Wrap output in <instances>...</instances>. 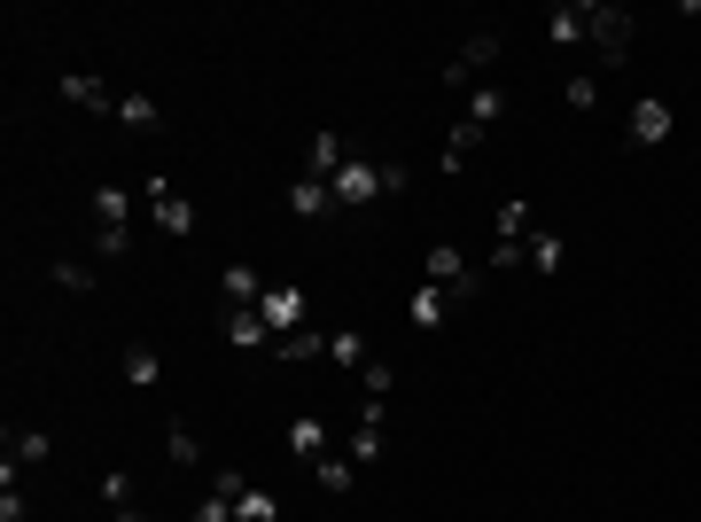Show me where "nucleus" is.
Returning a JSON list of instances; mask_svg holds the SVG:
<instances>
[{"label":"nucleus","instance_id":"nucleus-29","mask_svg":"<svg viewBox=\"0 0 701 522\" xmlns=\"http://www.w3.org/2000/svg\"><path fill=\"white\" fill-rule=\"evenodd\" d=\"M47 453H55L47 429H9V460H47Z\"/></svg>","mask_w":701,"mask_h":522},{"label":"nucleus","instance_id":"nucleus-33","mask_svg":"<svg viewBox=\"0 0 701 522\" xmlns=\"http://www.w3.org/2000/svg\"><path fill=\"white\" fill-rule=\"evenodd\" d=\"M94 249H102V257H125V249H133V226H94Z\"/></svg>","mask_w":701,"mask_h":522},{"label":"nucleus","instance_id":"nucleus-27","mask_svg":"<svg viewBox=\"0 0 701 522\" xmlns=\"http://www.w3.org/2000/svg\"><path fill=\"white\" fill-rule=\"evenodd\" d=\"M118 125H133V133H156V125H164V110H156L148 95H125V102H118Z\"/></svg>","mask_w":701,"mask_h":522},{"label":"nucleus","instance_id":"nucleus-30","mask_svg":"<svg viewBox=\"0 0 701 522\" xmlns=\"http://www.w3.org/2000/svg\"><path fill=\"white\" fill-rule=\"evenodd\" d=\"M327 359H335V367H367V335L335 327V335H327Z\"/></svg>","mask_w":701,"mask_h":522},{"label":"nucleus","instance_id":"nucleus-7","mask_svg":"<svg viewBox=\"0 0 701 522\" xmlns=\"http://www.w3.org/2000/svg\"><path fill=\"white\" fill-rule=\"evenodd\" d=\"M148 211H156V226H164V234H196V203L171 188V180H148Z\"/></svg>","mask_w":701,"mask_h":522},{"label":"nucleus","instance_id":"nucleus-16","mask_svg":"<svg viewBox=\"0 0 701 522\" xmlns=\"http://www.w3.org/2000/svg\"><path fill=\"white\" fill-rule=\"evenodd\" d=\"M234 522H281V499H274L266 484H242V491H234Z\"/></svg>","mask_w":701,"mask_h":522},{"label":"nucleus","instance_id":"nucleus-15","mask_svg":"<svg viewBox=\"0 0 701 522\" xmlns=\"http://www.w3.org/2000/svg\"><path fill=\"white\" fill-rule=\"evenodd\" d=\"M445 312H453V297L436 289V281H421V289H413V304H405V320H413V327H445Z\"/></svg>","mask_w":701,"mask_h":522},{"label":"nucleus","instance_id":"nucleus-18","mask_svg":"<svg viewBox=\"0 0 701 522\" xmlns=\"http://www.w3.org/2000/svg\"><path fill=\"white\" fill-rule=\"evenodd\" d=\"M320 352H327V335H320V327H297V335L274 343V359H281V367H304V359H320Z\"/></svg>","mask_w":701,"mask_h":522},{"label":"nucleus","instance_id":"nucleus-21","mask_svg":"<svg viewBox=\"0 0 701 522\" xmlns=\"http://www.w3.org/2000/svg\"><path fill=\"white\" fill-rule=\"evenodd\" d=\"M164 453H171V468H203V445H196V429H188V421H171V429H164Z\"/></svg>","mask_w":701,"mask_h":522},{"label":"nucleus","instance_id":"nucleus-3","mask_svg":"<svg viewBox=\"0 0 701 522\" xmlns=\"http://www.w3.org/2000/svg\"><path fill=\"white\" fill-rule=\"evenodd\" d=\"M421 281H436V289H445L453 304H468V297L483 289V274H476L468 257H460V242H436V249H429V266H421Z\"/></svg>","mask_w":701,"mask_h":522},{"label":"nucleus","instance_id":"nucleus-26","mask_svg":"<svg viewBox=\"0 0 701 522\" xmlns=\"http://www.w3.org/2000/svg\"><path fill=\"white\" fill-rule=\"evenodd\" d=\"M499 118H507V95H499V86H476V95H468V125H483V133H491Z\"/></svg>","mask_w":701,"mask_h":522},{"label":"nucleus","instance_id":"nucleus-6","mask_svg":"<svg viewBox=\"0 0 701 522\" xmlns=\"http://www.w3.org/2000/svg\"><path fill=\"white\" fill-rule=\"evenodd\" d=\"M219 335L234 343V352H266L274 327H266V312H257V304H226V312H219Z\"/></svg>","mask_w":701,"mask_h":522},{"label":"nucleus","instance_id":"nucleus-9","mask_svg":"<svg viewBox=\"0 0 701 522\" xmlns=\"http://www.w3.org/2000/svg\"><path fill=\"white\" fill-rule=\"evenodd\" d=\"M382 421H390V398H367L350 421V460H382Z\"/></svg>","mask_w":701,"mask_h":522},{"label":"nucleus","instance_id":"nucleus-12","mask_svg":"<svg viewBox=\"0 0 701 522\" xmlns=\"http://www.w3.org/2000/svg\"><path fill=\"white\" fill-rule=\"evenodd\" d=\"M483 148V125H468V118H453V133H445V156H436V164H445V180H460V171H468V156Z\"/></svg>","mask_w":701,"mask_h":522},{"label":"nucleus","instance_id":"nucleus-4","mask_svg":"<svg viewBox=\"0 0 701 522\" xmlns=\"http://www.w3.org/2000/svg\"><path fill=\"white\" fill-rule=\"evenodd\" d=\"M257 312H266V327H274V335H297V327H304V281H266Z\"/></svg>","mask_w":701,"mask_h":522},{"label":"nucleus","instance_id":"nucleus-14","mask_svg":"<svg viewBox=\"0 0 701 522\" xmlns=\"http://www.w3.org/2000/svg\"><path fill=\"white\" fill-rule=\"evenodd\" d=\"M86 211H94V226H125V219H133V196H125L118 180H102L94 196H86Z\"/></svg>","mask_w":701,"mask_h":522},{"label":"nucleus","instance_id":"nucleus-36","mask_svg":"<svg viewBox=\"0 0 701 522\" xmlns=\"http://www.w3.org/2000/svg\"><path fill=\"white\" fill-rule=\"evenodd\" d=\"M110 522H148V514H141V507H118V514H110Z\"/></svg>","mask_w":701,"mask_h":522},{"label":"nucleus","instance_id":"nucleus-31","mask_svg":"<svg viewBox=\"0 0 701 522\" xmlns=\"http://www.w3.org/2000/svg\"><path fill=\"white\" fill-rule=\"evenodd\" d=\"M359 390H367V398H390V390H398V367H390V359H367V367H359Z\"/></svg>","mask_w":701,"mask_h":522},{"label":"nucleus","instance_id":"nucleus-8","mask_svg":"<svg viewBox=\"0 0 701 522\" xmlns=\"http://www.w3.org/2000/svg\"><path fill=\"white\" fill-rule=\"evenodd\" d=\"M63 102H70V110H94V118H118V102H125V95H110L94 70H70V78H63Z\"/></svg>","mask_w":701,"mask_h":522},{"label":"nucleus","instance_id":"nucleus-10","mask_svg":"<svg viewBox=\"0 0 701 522\" xmlns=\"http://www.w3.org/2000/svg\"><path fill=\"white\" fill-rule=\"evenodd\" d=\"M522 257H531V274H561V266H569V234H554V226H531Z\"/></svg>","mask_w":701,"mask_h":522},{"label":"nucleus","instance_id":"nucleus-17","mask_svg":"<svg viewBox=\"0 0 701 522\" xmlns=\"http://www.w3.org/2000/svg\"><path fill=\"white\" fill-rule=\"evenodd\" d=\"M219 297L226 304H257V297H266V274H257V266H226L219 274Z\"/></svg>","mask_w":701,"mask_h":522},{"label":"nucleus","instance_id":"nucleus-34","mask_svg":"<svg viewBox=\"0 0 701 522\" xmlns=\"http://www.w3.org/2000/svg\"><path fill=\"white\" fill-rule=\"evenodd\" d=\"M102 499H110V514H118V507H133V476H125V468H110V476H102Z\"/></svg>","mask_w":701,"mask_h":522},{"label":"nucleus","instance_id":"nucleus-32","mask_svg":"<svg viewBox=\"0 0 701 522\" xmlns=\"http://www.w3.org/2000/svg\"><path fill=\"white\" fill-rule=\"evenodd\" d=\"M561 102H569V110H592V102H600V78L569 70V78H561Z\"/></svg>","mask_w":701,"mask_h":522},{"label":"nucleus","instance_id":"nucleus-20","mask_svg":"<svg viewBox=\"0 0 701 522\" xmlns=\"http://www.w3.org/2000/svg\"><path fill=\"white\" fill-rule=\"evenodd\" d=\"M453 63H460V70H468V78H476V70H491V63H499V32H468V40H460V55H453Z\"/></svg>","mask_w":701,"mask_h":522},{"label":"nucleus","instance_id":"nucleus-25","mask_svg":"<svg viewBox=\"0 0 701 522\" xmlns=\"http://www.w3.org/2000/svg\"><path fill=\"white\" fill-rule=\"evenodd\" d=\"M289 211H297V219H327V211H335V196H327L320 180H297V188H289Z\"/></svg>","mask_w":701,"mask_h":522},{"label":"nucleus","instance_id":"nucleus-2","mask_svg":"<svg viewBox=\"0 0 701 522\" xmlns=\"http://www.w3.org/2000/svg\"><path fill=\"white\" fill-rule=\"evenodd\" d=\"M585 40L600 47V63H608V70H616V63H632L639 16H632V9H608V0H585Z\"/></svg>","mask_w":701,"mask_h":522},{"label":"nucleus","instance_id":"nucleus-22","mask_svg":"<svg viewBox=\"0 0 701 522\" xmlns=\"http://www.w3.org/2000/svg\"><path fill=\"white\" fill-rule=\"evenodd\" d=\"M312 476H320V491H327V499H343L350 484H359V460H335V453H327V460H312Z\"/></svg>","mask_w":701,"mask_h":522},{"label":"nucleus","instance_id":"nucleus-35","mask_svg":"<svg viewBox=\"0 0 701 522\" xmlns=\"http://www.w3.org/2000/svg\"><path fill=\"white\" fill-rule=\"evenodd\" d=\"M196 522H234V499H219V491H211V499L196 507Z\"/></svg>","mask_w":701,"mask_h":522},{"label":"nucleus","instance_id":"nucleus-28","mask_svg":"<svg viewBox=\"0 0 701 522\" xmlns=\"http://www.w3.org/2000/svg\"><path fill=\"white\" fill-rule=\"evenodd\" d=\"M47 281H55L63 297H86V289H94V274H86L78 257H55V266H47Z\"/></svg>","mask_w":701,"mask_h":522},{"label":"nucleus","instance_id":"nucleus-1","mask_svg":"<svg viewBox=\"0 0 701 522\" xmlns=\"http://www.w3.org/2000/svg\"><path fill=\"white\" fill-rule=\"evenodd\" d=\"M405 188H413V171H405L398 156H359V148H350L343 171L327 180L335 211H359V203H375V196H405Z\"/></svg>","mask_w":701,"mask_h":522},{"label":"nucleus","instance_id":"nucleus-24","mask_svg":"<svg viewBox=\"0 0 701 522\" xmlns=\"http://www.w3.org/2000/svg\"><path fill=\"white\" fill-rule=\"evenodd\" d=\"M125 382H133V390H156V382H164V359L148 352V343H133V352H125Z\"/></svg>","mask_w":701,"mask_h":522},{"label":"nucleus","instance_id":"nucleus-23","mask_svg":"<svg viewBox=\"0 0 701 522\" xmlns=\"http://www.w3.org/2000/svg\"><path fill=\"white\" fill-rule=\"evenodd\" d=\"M546 40H554V47H577V40H585V0H569V9L546 16Z\"/></svg>","mask_w":701,"mask_h":522},{"label":"nucleus","instance_id":"nucleus-5","mask_svg":"<svg viewBox=\"0 0 701 522\" xmlns=\"http://www.w3.org/2000/svg\"><path fill=\"white\" fill-rule=\"evenodd\" d=\"M624 133H632L639 148H655V141H670V133H678V110H670L663 95H639V102H632V118H624Z\"/></svg>","mask_w":701,"mask_h":522},{"label":"nucleus","instance_id":"nucleus-11","mask_svg":"<svg viewBox=\"0 0 701 522\" xmlns=\"http://www.w3.org/2000/svg\"><path fill=\"white\" fill-rule=\"evenodd\" d=\"M343 156H350V141H335V133H312V148H304V180H335V171H343Z\"/></svg>","mask_w":701,"mask_h":522},{"label":"nucleus","instance_id":"nucleus-19","mask_svg":"<svg viewBox=\"0 0 701 522\" xmlns=\"http://www.w3.org/2000/svg\"><path fill=\"white\" fill-rule=\"evenodd\" d=\"M491 219H499V234H491V242H531V226H538V211L522 203V196H514V203H499Z\"/></svg>","mask_w":701,"mask_h":522},{"label":"nucleus","instance_id":"nucleus-13","mask_svg":"<svg viewBox=\"0 0 701 522\" xmlns=\"http://www.w3.org/2000/svg\"><path fill=\"white\" fill-rule=\"evenodd\" d=\"M289 453H297V460H327V421H320V413H297V421H289Z\"/></svg>","mask_w":701,"mask_h":522}]
</instances>
